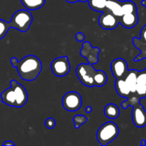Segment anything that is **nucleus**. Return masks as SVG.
I'll return each mask as SVG.
<instances>
[{
	"mask_svg": "<svg viewBox=\"0 0 146 146\" xmlns=\"http://www.w3.org/2000/svg\"><path fill=\"white\" fill-rule=\"evenodd\" d=\"M10 61L12 66L17 68L19 76L24 81L35 80L42 70L41 60L34 55L27 56L20 61L16 57H12Z\"/></svg>",
	"mask_w": 146,
	"mask_h": 146,
	"instance_id": "f257e3e1",
	"label": "nucleus"
},
{
	"mask_svg": "<svg viewBox=\"0 0 146 146\" xmlns=\"http://www.w3.org/2000/svg\"><path fill=\"white\" fill-rule=\"evenodd\" d=\"M11 87L1 94V101L9 106L21 108L28 101V93L26 88L16 80H11Z\"/></svg>",
	"mask_w": 146,
	"mask_h": 146,
	"instance_id": "f03ea898",
	"label": "nucleus"
},
{
	"mask_svg": "<svg viewBox=\"0 0 146 146\" xmlns=\"http://www.w3.org/2000/svg\"><path fill=\"white\" fill-rule=\"evenodd\" d=\"M119 134L118 126L113 121H109L103 124L96 133L97 141L102 146H105L118 137Z\"/></svg>",
	"mask_w": 146,
	"mask_h": 146,
	"instance_id": "7ed1b4c3",
	"label": "nucleus"
},
{
	"mask_svg": "<svg viewBox=\"0 0 146 146\" xmlns=\"http://www.w3.org/2000/svg\"><path fill=\"white\" fill-rule=\"evenodd\" d=\"M33 21V17L29 10H19L13 14L10 21L11 28L24 33L29 29Z\"/></svg>",
	"mask_w": 146,
	"mask_h": 146,
	"instance_id": "20e7f679",
	"label": "nucleus"
},
{
	"mask_svg": "<svg viewBox=\"0 0 146 146\" xmlns=\"http://www.w3.org/2000/svg\"><path fill=\"white\" fill-rule=\"evenodd\" d=\"M95 71L93 64H81L77 66L76 74L83 85L88 87H94L95 86L94 81Z\"/></svg>",
	"mask_w": 146,
	"mask_h": 146,
	"instance_id": "39448f33",
	"label": "nucleus"
},
{
	"mask_svg": "<svg viewBox=\"0 0 146 146\" xmlns=\"http://www.w3.org/2000/svg\"><path fill=\"white\" fill-rule=\"evenodd\" d=\"M63 107L68 111H76L81 108L82 98L79 93L69 91L64 96L62 99Z\"/></svg>",
	"mask_w": 146,
	"mask_h": 146,
	"instance_id": "423d86ee",
	"label": "nucleus"
},
{
	"mask_svg": "<svg viewBox=\"0 0 146 146\" xmlns=\"http://www.w3.org/2000/svg\"><path fill=\"white\" fill-rule=\"evenodd\" d=\"M51 68L53 74L56 76H65L69 73L71 69L68 57L64 56L55 58L51 62Z\"/></svg>",
	"mask_w": 146,
	"mask_h": 146,
	"instance_id": "0eeeda50",
	"label": "nucleus"
},
{
	"mask_svg": "<svg viewBox=\"0 0 146 146\" xmlns=\"http://www.w3.org/2000/svg\"><path fill=\"white\" fill-rule=\"evenodd\" d=\"M100 27L106 30H112L116 28L119 24V19L114 16L108 10L103 11L98 19Z\"/></svg>",
	"mask_w": 146,
	"mask_h": 146,
	"instance_id": "6e6552de",
	"label": "nucleus"
},
{
	"mask_svg": "<svg viewBox=\"0 0 146 146\" xmlns=\"http://www.w3.org/2000/svg\"><path fill=\"white\" fill-rule=\"evenodd\" d=\"M111 70L115 78H123L128 73V64L123 58H118L113 60L111 64Z\"/></svg>",
	"mask_w": 146,
	"mask_h": 146,
	"instance_id": "1a4fd4ad",
	"label": "nucleus"
},
{
	"mask_svg": "<svg viewBox=\"0 0 146 146\" xmlns=\"http://www.w3.org/2000/svg\"><path fill=\"white\" fill-rule=\"evenodd\" d=\"M100 49L97 47H92L91 43L86 41L83 44L82 48L81 50V55L85 57L88 61V64H95L98 61V54Z\"/></svg>",
	"mask_w": 146,
	"mask_h": 146,
	"instance_id": "9d476101",
	"label": "nucleus"
},
{
	"mask_svg": "<svg viewBox=\"0 0 146 146\" xmlns=\"http://www.w3.org/2000/svg\"><path fill=\"white\" fill-rule=\"evenodd\" d=\"M132 119L134 125L138 128L146 125V111L140 102L133 106Z\"/></svg>",
	"mask_w": 146,
	"mask_h": 146,
	"instance_id": "9b49d317",
	"label": "nucleus"
},
{
	"mask_svg": "<svg viewBox=\"0 0 146 146\" xmlns=\"http://www.w3.org/2000/svg\"><path fill=\"white\" fill-rule=\"evenodd\" d=\"M138 23V16L137 13L124 14L119 18V24L127 29L133 28Z\"/></svg>",
	"mask_w": 146,
	"mask_h": 146,
	"instance_id": "f8f14e48",
	"label": "nucleus"
},
{
	"mask_svg": "<svg viewBox=\"0 0 146 146\" xmlns=\"http://www.w3.org/2000/svg\"><path fill=\"white\" fill-rule=\"evenodd\" d=\"M116 92L120 96L123 98H128L131 94V91L128 84L125 83L124 78H117L115 83Z\"/></svg>",
	"mask_w": 146,
	"mask_h": 146,
	"instance_id": "ddd939ff",
	"label": "nucleus"
},
{
	"mask_svg": "<svg viewBox=\"0 0 146 146\" xmlns=\"http://www.w3.org/2000/svg\"><path fill=\"white\" fill-rule=\"evenodd\" d=\"M106 9L111 11L118 19L123 15L121 9V1L119 0H108L106 3Z\"/></svg>",
	"mask_w": 146,
	"mask_h": 146,
	"instance_id": "4468645a",
	"label": "nucleus"
},
{
	"mask_svg": "<svg viewBox=\"0 0 146 146\" xmlns=\"http://www.w3.org/2000/svg\"><path fill=\"white\" fill-rule=\"evenodd\" d=\"M138 71L136 70H131L128 71L126 76H125V83L128 84L130 88V91L132 94H135L136 91V84H137V76Z\"/></svg>",
	"mask_w": 146,
	"mask_h": 146,
	"instance_id": "2eb2a0df",
	"label": "nucleus"
},
{
	"mask_svg": "<svg viewBox=\"0 0 146 146\" xmlns=\"http://www.w3.org/2000/svg\"><path fill=\"white\" fill-rule=\"evenodd\" d=\"M21 4L29 11H35L45 4L46 0H20Z\"/></svg>",
	"mask_w": 146,
	"mask_h": 146,
	"instance_id": "dca6fc26",
	"label": "nucleus"
},
{
	"mask_svg": "<svg viewBox=\"0 0 146 146\" xmlns=\"http://www.w3.org/2000/svg\"><path fill=\"white\" fill-rule=\"evenodd\" d=\"M104 114L109 119H116L120 115V109L115 104H109L104 108Z\"/></svg>",
	"mask_w": 146,
	"mask_h": 146,
	"instance_id": "f3484780",
	"label": "nucleus"
},
{
	"mask_svg": "<svg viewBox=\"0 0 146 146\" xmlns=\"http://www.w3.org/2000/svg\"><path fill=\"white\" fill-rule=\"evenodd\" d=\"M94 81L95 86H104L108 81V77L106 73L101 70H96L94 75Z\"/></svg>",
	"mask_w": 146,
	"mask_h": 146,
	"instance_id": "a211bd4d",
	"label": "nucleus"
},
{
	"mask_svg": "<svg viewBox=\"0 0 146 146\" xmlns=\"http://www.w3.org/2000/svg\"><path fill=\"white\" fill-rule=\"evenodd\" d=\"M108 0H88L89 7L93 10L99 12L106 10V3Z\"/></svg>",
	"mask_w": 146,
	"mask_h": 146,
	"instance_id": "6ab92c4d",
	"label": "nucleus"
},
{
	"mask_svg": "<svg viewBox=\"0 0 146 146\" xmlns=\"http://www.w3.org/2000/svg\"><path fill=\"white\" fill-rule=\"evenodd\" d=\"M121 9L123 15L131 13H137L136 5L132 1H121Z\"/></svg>",
	"mask_w": 146,
	"mask_h": 146,
	"instance_id": "aec40b11",
	"label": "nucleus"
},
{
	"mask_svg": "<svg viewBox=\"0 0 146 146\" xmlns=\"http://www.w3.org/2000/svg\"><path fill=\"white\" fill-rule=\"evenodd\" d=\"M9 29H11L10 23L0 19V39H2L5 36Z\"/></svg>",
	"mask_w": 146,
	"mask_h": 146,
	"instance_id": "412c9836",
	"label": "nucleus"
},
{
	"mask_svg": "<svg viewBox=\"0 0 146 146\" xmlns=\"http://www.w3.org/2000/svg\"><path fill=\"white\" fill-rule=\"evenodd\" d=\"M74 121V125L75 128L78 129L82 125L85 124L88 121V118L86 116L84 115H76L73 118Z\"/></svg>",
	"mask_w": 146,
	"mask_h": 146,
	"instance_id": "4be33fe9",
	"label": "nucleus"
},
{
	"mask_svg": "<svg viewBox=\"0 0 146 146\" xmlns=\"http://www.w3.org/2000/svg\"><path fill=\"white\" fill-rule=\"evenodd\" d=\"M135 93H137L140 98L146 97V84H137Z\"/></svg>",
	"mask_w": 146,
	"mask_h": 146,
	"instance_id": "5701e85b",
	"label": "nucleus"
},
{
	"mask_svg": "<svg viewBox=\"0 0 146 146\" xmlns=\"http://www.w3.org/2000/svg\"><path fill=\"white\" fill-rule=\"evenodd\" d=\"M137 84H146V73L145 71L138 73L137 76Z\"/></svg>",
	"mask_w": 146,
	"mask_h": 146,
	"instance_id": "b1692460",
	"label": "nucleus"
},
{
	"mask_svg": "<svg viewBox=\"0 0 146 146\" xmlns=\"http://www.w3.org/2000/svg\"><path fill=\"white\" fill-rule=\"evenodd\" d=\"M56 121L53 118H48L46 119L45 126L48 129H52V128H54L56 126Z\"/></svg>",
	"mask_w": 146,
	"mask_h": 146,
	"instance_id": "393cba45",
	"label": "nucleus"
},
{
	"mask_svg": "<svg viewBox=\"0 0 146 146\" xmlns=\"http://www.w3.org/2000/svg\"><path fill=\"white\" fill-rule=\"evenodd\" d=\"M140 36H141V39H139L140 41L146 44V25L144 26L142 29H141V35Z\"/></svg>",
	"mask_w": 146,
	"mask_h": 146,
	"instance_id": "a878e982",
	"label": "nucleus"
},
{
	"mask_svg": "<svg viewBox=\"0 0 146 146\" xmlns=\"http://www.w3.org/2000/svg\"><path fill=\"white\" fill-rule=\"evenodd\" d=\"M85 34L82 32H78L76 34V39L79 41V42L84 41V39H85Z\"/></svg>",
	"mask_w": 146,
	"mask_h": 146,
	"instance_id": "bb28decb",
	"label": "nucleus"
},
{
	"mask_svg": "<svg viewBox=\"0 0 146 146\" xmlns=\"http://www.w3.org/2000/svg\"><path fill=\"white\" fill-rule=\"evenodd\" d=\"M3 145H11V146H14L15 145V144H14V143H13L12 141H5V142L4 143L2 144Z\"/></svg>",
	"mask_w": 146,
	"mask_h": 146,
	"instance_id": "cd10ccee",
	"label": "nucleus"
},
{
	"mask_svg": "<svg viewBox=\"0 0 146 146\" xmlns=\"http://www.w3.org/2000/svg\"><path fill=\"white\" fill-rule=\"evenodd\" d=\"M85 111H86V113H91L92 112V111H93L92 107L89 106H86Z\"/></svg>",
	"mask_w": 146,
	"mask_h": 146,
	"instance_id": "c85d7f7f",
	"label": "nucleus"
},
{
	"mask_svg": "<svg viewBox=\"0 0 146 146\" xmlns=\"http://www.w3.org/2000/svg\"><path fill=\"white\" fill-rule=\"evenodd\" d=\"M66 1L69 3H76V2H78V0H66Z\"/></svg>",
	"mask_w": 146,
	"mask_h": 146,
	"instance_id": "c756f323",
	"label": "nucleus"
},
{
	"mask_svg": "<svg viewBox=\"0 0 146 146\" xmlns=\"http://www.w3.org/2000/svg\"><path fill=\"white\" fill-rule=\"evenodd\" d=\"M141 145H146V143H145V140H143L142 141H141Z\"/></svg>",
	"mask_w": 146,
	"mask_h": 146,
	"instance_id": "7c9ffc66",
	"label": "nucleus"
},
{
	"mask_svg": "<svg viewBox=\"0 0 146 146\" xmlns=\"http://www.w3.org/2000/svg\"><path fill=\"white\" fill-rule=\"evenodd\" d=\"M142 4L144 6V7H146V0H144V1H142Z\"/></svg>",
	"mask_w": 146,
	"mask_h": 146,
	"instance_id": "2f4dec72",
	"label": "nucleus"
},
{
	"mask_svg": "<svg viewBox=\"0 0 146 146\" xmlns=\"http://www.w3.org/2000/svg\"><path fill=\"white\" fill-rule=\"evenodd\" d=\"M88 0H78V1H81V2H85V1H87Z\"/></svg>",
	"mask_w": 146,
	"mask_h": 146,
	"instance_id": "473e14b6",
	"label": "nucleus"
},
{
	"mask_svg": "<svg viewBox=\"0 0 146 146\" xmlns=\"http://www.w3.org/2000/svg\"><path fill=\"white\" fill-rule=\"evenodd\" d=\"M145 73H146V69H145Z\"/></svg>",
	"mask_w": 146,
	"mask_h": 146,
	"instance_id": "72a5a7b5",
	"label": "nucleus"
}]
</instances>
